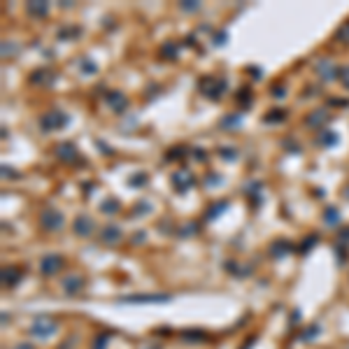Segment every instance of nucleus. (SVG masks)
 Instances as JSON below:
<instances>
[{"label":"nucleus","instance_id":"20e7f679","mask_svg":"<svg viewBox=\"0 0 349 349\" xmlns=\"http://www.w3.org/2000/svg\"><path fill=\"white\" fill-rule=\"evenodd\" d=\"M56 321L49 317H35V321L31 324L28 328V333H31L33 338H52L54 333H56Z\"/></svg>","mask_w":349,"mask_h":349},{"label":"nucleus","instance_id":"8fccbe9b","mask_svg":"<svg viewBox=\"0 0 349 349\" xmlns=\"http://www.w3.org/2000/svg\"><path fill=\"white\" fill-rule=\"evenodd\" d=\"M142 240H145V233H142V231H140V233H135V235H133V244L142 242Z\"/></svg>","mask_w":349,"mask_h":349},{"label":"nucleus","instance_id":"4c0bfd02","mask_svg":"<svg viewBox=\"0 0 349 349\" xmlns=\"http://www.w3.org/2000/svg\"><path fill=\"white\" fill-rule=\"evenodd\" d=\"M180 235H191V233H198V223H184V228H180Z\"/></svg>","mask_w":349,"mask_h":349},{"label":"nucleus","instance_id":"1a4fd4ad","mask_svg":"<svg viewBox=\"0 0 349 349\" xmlns=\"http://www.w3.org/2000/svg\"><path fill=\"white\" fill-rule=\"evenodd\" d=\"M170 300H172L170 294H135V296L121 298V303H142V305H147V303H170Z\"/></svg>","mask_w":349,"mask_h":349},{"label":"nucleus","instance_id":"49530a36","mask_svg":"<svg viewBox=\"0 0 349 349\" xmlns=\"http://www.w3.org/2000/svg\"><path fill=\"white\" fill-rule=\"evenodd\" d=\"M193 156H196L198 161H207V156L202 154V149H193Z\"/></svg>","mask_w":349,"mask_h":349},{"label":"nucleus","instance_id":"ea45409f","mask_svg":"<svg viewBox=\"0 0 349 349\" xmlns=\"http://www.w3.org/2000/svg\"><path fill=\"white\" fill-rule=\"evenodd\" d=\"M182 335H184V340H191V342H193V340H202L201 331H184Z\"/></svg>","mask_w":349,"mask_h":349},{"label":"nucleus","instance_id":"f257e3e1","mask_svg":"<svg viewBox=\"0 0 349 349\" xmlns=\"http://www.w3.org/2000/svg\"><path fill=\"white\" fill-rule=\"evenodd\" d=\"M226 89H228V82H226L223 77L205 74V77H201V82H198V91H201L205 98H210V100H221V95L226 93Z\"/></svg>","mask_w":349,"mask_h":349},{"label":"nucleus","instance_id":"9d476101","mask_svg":"<svg viewBox=\"0 0 349 349\" xmlns=\"http://www.w3.org/2000/svg\"><path fill=\"white\" fill-rule=\"evenodd\" d=\"M121 238H124V233H121V228L116 223H107L100 231V242L107 244V247H116V244L121 242Z\"/></svg>","mask_w":349,"mask_h":349},{"label":"nucleus","instance_id":"2eb2a0df","mask_svg":"<svg viewBox=\"0 0 349 349\" xmlns=\"http://www.w3.org/2000/svg\"><path fill=\"white\" fill-rule=\"evenodd\" d=\"M26 12L35 17V19H44L47 14H49V2H44V0H33L26 5Z\"/></svg>","mask_w":349,"mask_h":349},{"label":"nucleus","instance_id":"b1692460","mask_svg":"<svg viewBox=\"0 0 349 349\" xmlns=\"http://www.w3.org/2000/svg\"><path fill=\"white\" fill-rule=\"evenodd\" d=\"M286 110H270L268 114L263 116V124H282V121H286Z\"/></svg>","mask_w":349,"mask_h":349},{"label":"nucleus","instance_id":"f704fd0d","mask_svg":"<svg viewBox=\"0 0 349 349\" xmlns=\"http://www.w3.org/2000/svg\"><path fill=\"white\" fill-rule=\"evenodd\" d=\"M180 7L184 12H198L201 10V5H198V2H193V0H184V2H180Z\"/></svg>","mask_w":349,"mask_h":349},{"label":"nucleus","instance_id":"c03bdc74","mask_svg":"<svg viewBox=\"0 0 349 349\" xmlns=\"http://www.w3.org/2000/svg\"><path fill=\"white\" fill-rule=\"evenodd\" d=\"M105 342H107V335H98V340H95L93 349H105Z\"/></svg>","mask_w":349,"mask_h":349},{"label":"nucleus","instance_id":"3c124183","mask_svg":"<svg viewBox=\"0 0 349 349\" xmlns=\"http://www.w3.org/2000/svg\"><path fill=\"white\" fill-rule=\"evenodd\" d=\"M2 177H14V172H12V168H7V165H2Z\"/></svg>","mask_w":349,"mask_h":349},{"label":"nucleus","instance_id":"09e8293b","mask_svg":"<svg viewBox=\"0 0 349 349\" xmlns=\"http://www.w3.org/2000/svg\"><path fill=\"white\" fill-rule=\"evenodd\" d=\"M214 42L219 44V47H221V44H226V33H223V31L219 33V35H217V40H214Z\"/></svg>","mask_w":349,"mask_h":349},{"label":"nucleus","instance_id":"393cba45","mask_svg":"<svg viewBox=\"0 0 349 349\" xmlns=\"http://www.w3.org/2000/svg\"><path fill=\"white\" fill-rule=\"evenodd\" d=\"M261 189H263L261 182H249V184H244V193H247L249 198H254V202L261 201Z\"/></svg>","mask_w":349,"mask_h":349},{"label":"nucleus","instance_id":"7c9ffc66","mask_svg":"<svg viewBox=\"0 0 349 349\" xmlns=\"http://www.w3.org/2000/svg\"><path fill=\"white\" fill-rule=\"evenodd\" d=\"M314 242H319V235H317V233H312L310 238H305V240H303V247H300V252H303V254H305V252H310V249L314 247Z\"/></svg>","mask_w":349,"mask_h":349},{"label":"nucleus","instance_id":"ddd939ff","mask_svg":"<svg viewBox=\"0 0 349 349\" xmlns=\"http://www.w3.org/2000/svg\"><path fill=\"white\" fill-rule=\"evenodd\" d=\"M21 277H23V270L19 265H5L2 268V284L5 286H17L21 282Z\"/></svg>","mask_w":349,"mask_h":349},{"label":"nucleus","instance_id":"423d86ee","mask_svg":"<svg viewBox=\"0 0 349 349\" xmlns=\"http://www.w3.org/2000/svg\"><path fill=\"white\" fill-rule=\"evenodd\" d=\"M63 268H65V258L61 254H47L42 261H40V273H42L44 277L58 275Z\"/></svg>","mask_w":349,"mask_h":349},{"label":"nucleus","instance_id":"4468645a","mask_svg":"<svg viewBox=\"0 0 349 349\" xmlns=\"http://www.w3.org/2000/svg\"><path fill=\"white\" fill-rule=\"evenodd\" d=\"M84 289V277L82 275H68L63 279V291L68 296H74V294H79Z\"/></svg>","mask_w":349,"mask_h":349},{"label":"nucleus","instance_id":"39448f33","mask_svg":"<svg viewBox=\"0 0 349 349\" xmlns=\"http://www.w3.org/2000/svg\"><path fill=\"white\" fill-rule=\"evenodd\" d=\"M314 73H317V77L321 82L331 84V82H335L340 77V68L333 63L331 58H319L317 63H314Z\"/></svg>","mask_w":349,"mask_h":349},{"label":"nucleus","instance_id":"37998d69","mask_svg":"<svg viewBox=\"0 0 349 349\" xmlns=\"http://www.w3.org/2000/svg\"><path fill=\"white\" fill-rule=\"evenodd\" d=\"M95 145H98V149H100L103 154H107V156H112V154H114V151H112V149L107 147V145L103 142V140H95Z\"/></svg>","mask_w":349,"mask_h":349},{"label":"nucleus","instance_id":"c9c22d12","mask_svg":"<svg viewBox=\"0 0 349 349\" xmlns=\"http://www.w3.org/2000/svg\"><path fill=\"white\" fill-rule=\"evenodd\" d=\"M340 82H342V86L349 91V65H345V68H340Z\"/></svg>","mask_w":349,"mask_h":349},{"label":"nucleus","instance_id":"5701e85b","mask_svg":"<svg viewBox=\"0 0 349 349\" xmlns=\"http://www.w3.org/2000/svg\"><path fill=\"white\" fill-rule=\"evenodd\" d=\"M82 35V28L79 26H63L58 31V40H77Z\"/></svg>","mask_w":349,"mask_h":349},{"label":"nucleus","instance_id":"6e6d98bb","mask_svg":"<svg viewBox=\"0 0 349 349\" xmlns=\"http://www.w3.org/2000/svg\"><path fill=\"white\" fill-rule=\"evenodd\" d=\"M147 349H159V347H147Z\"/></svg>","mask_w":349,"mask_h":349},{"label":"nucleus","instance_id":"72a5a7b5","mask_svg":"<svg viewBox=\"0 0 349 349\" xmlns=\"http://www.w3.org/2000/svg\"><path fill=\"white\" fill-rule=\"evenodd\" d=\"M95 70H98V65L91 61V58H84L82 61V73H86V74H93Z\"/></svg>","mask_w":349,"mask_h":349},{"label":"nucleus","instance_id":"864d4df0","mask_svg":"<svg viewBox=\"0 0 349 349\" xmlns=\"http://www.w3.org/2000/svg\"><path fill=\"white\" fill-rule=\"evenodd\" d=\"M252 345H254V338H252V340H247V342H244V347H242V349H249V347H252Z\"/></svg>","mask_w":349,"mask_h":349},{"label":"nucleus","instance_id":"f3484780","mask_svg":"<svg viewBox=\"0 0 349 349\" xmlns=\"http://www.w3.org/2000/svg\"><path fill=\"white\" fill-rule=\"evenodd\" d=\"M294 252V247H291V242H286V240H277V242L270 244V256L273 258H282V256L291 254Z\"/></svg>","mask_w":349,"mask_h":349},{"label":"nucleus","instance_id":"2f4dec72","mask_svg":"<svg viewBox=\"0 0 349 349\" xmlns=\"http://www.w3.org/2000/svg\"><path fill=\"white\" fill-rule=\"evenodd\" d=\"M147 180L149 177L145 175V172H135V175L128 180V184H130V186H142V184H147Z\"/></svg>","mask_w":349,"mask_h":349},{"label":"nucleus","instance_id":"0eeeda50","mask_svg":"<svg viewBox=\"0 0 349 349\" xmlns=\"http://www.w3.org/2000/svg\"><path fill=\"white\" fill-rule=\"evenodd\" d=\"M196 184V177H193V172L186 168H180L172 172V186L180 191V193H186V191L191 189Z\"/></svg>","mask_w":349,"mask_h":349},{"label":"nucleus","instance_id":"de8ad7c7","mask_svg":"<svg viewBox=\"0 0 349 349\" xmlns=\"http://www.w3.org/2000/svg\"><path fill=\"white\" fill-rule=\"evenodd\" d=\"M219 182H221L219 175H207V184H219Z\"/></svg>","mask_w":349,"mask_h":349},{"label":"nucleus","instance_id":"f03ea898","mask_svg":"<svg viewBox=\"0 0 349 349\" xmlns=\"http://www.w3.org/2000/svg\"><path fill=\"white\" fill-rule=\"evenodd\" d=\"M40 226H42L44 231H49V233H56V231H61L65 226V217H63V212L61 210H56V207H44L42 212H40Z\"/></svg>","mask_w":349,"mask_h":349},{"label":"nucleus","instance_id":"412c9836","mask_svg":"<svg viewBox=\"0 0 349 349\" xmlns=\"http://www.w3.org/2000/svg\"><path fill=\"white\" fill-rule=\"evenodd\" d=\"M324 221H326V226H331V228H338V223H340V212H338V207L328 205L326 210H324Z\"/></svg>","mask_w":349,"mask_h":349},{"label":"nucleus","instance_id":"473e14b6","mask_svg":"<svg viewBox=\"0 0 349 349\" xmlns=\"http://www.w3.org/2000/svg\"><path fill=\"white\" fill-rule=\"evenodd\" d=\"M149 212H151V207H149V202L147 201H142V202H138V205H135V210H133V217H145V214H149Z\"/></svg>","mask_w":349,"mask_h":349},{"label":"nucleus","instance_id":"a211bd4d","mask_svg":"<svg viewBox=\"0 0 349 349\" xmlns=\"http://www.w3.org/2000/svg\"><path fill=\"white\" fill-rule=\"evenodd\" d=\"M235 100H238V105L242 107V110L252 107V103H254V93H252V89H249V86H240V89H238V95H235Z\"/></svg>","mask_w":349,"mask_h":349},{"label":"nucleus","instance_id":"79ce46f5","mask_svg":"<svg viewBox=\"0 0 349 349\" xmlns=\"http://www.w3.org/2000/svg\"><path fill=\"white\" fill-rule=\"evenodd\" d=\"M14 52H17V44H12V42H7V40H5V42H2V56L14 54Z\"/></svg>","mask_w":349,"mask_h":349},{"label":"nucleus","instance_id":"cd10ccee","mask_svg":"<svg viewBox=\"0 0 349 349\" xmlns=\"http://www.w3.org/2000/svg\"><path fill=\"white\" fill-rule=\"evenodd\" d=\"M240 124H242V114H226L219 121L221 128H235V126H240Z\"/></svg>","mask_w":349,"mask_h":349},{"label":"nucleus","instance_id":"a18cd8bd","mask_svg":"<svg viewBox=\"0 0 349 349\" xmlns=\"http://www.w3.org/2000/svg\"><path fill=\"white\" fill-rule=\"evenodd\" d=\"M314 333H319V326H312L310 331H305V333H303V340H314V338H312Z\"/></svg>","mask_w":349,"mask_h":349},{"label":"nucleus","instance_id":"c85d7f7f","mask_svg":"<svg viewBox=\"0 0 349 349\" xmlns=\"http://www.w3.org/2000/svg\"><path fill=\"white\" fill-rule=\"evenodd\" d=\"M217 154H219V159L228 161V163H231V161H238V156H240L235 147H219V151H217Z\"/></svg>","mask_w":349,"mask_h":349},{"label":"nucleus","instance_id":"e433bc0d","mask_svg":"<svg viewBox=\"0 0 349 349\" xmlns=\"http://www.w3.org/2000/svg\"><path fill=\"white\" fill-rule=\"evenodd\" d=\"M186 154H184V147H175V149H170V154H168V161H175V159H184Z\"/></svg>","mask_w":349,"mask_h":349},{"label":"nucleus","instance_id":"bb28decb","mask_svg":"<svg viewBox=\"0 0 349 349\" xmlns=\"http://www.w3.org/2000/svg\"><path fill=\"white\" fill-rule=\"evenodd\" d=\"M49 77H52V73H49L47 68H42V70H35V73L31 74V82L33 84H49V82H52Z\"/></svg>","mask_w":349,"mask_h":349},{"label":"nucleus","instance_id":"a19ab883","mask_svg":"<svg viewBox=\"0 0 349 349\" xmlns=\"http://www.w3.org/2000/svg\"><path fill=\"white\" fill-rule=\"evenodd\" d=\"M338 240L340 242H345V244H349V226H345V228H340L338 231Z\"/></svg>","mask_w":349,"mask_h":349},{"label":"nucleus","instance_id":"c756f323","mask_svg":"<svg viewBox=\"0 0 349 349\" xmlns=\"http://www.w3.org/2000/svg\"><path fill=\"white\" fill-rule=\"evenodd\" d=\"M335 40H338V42H349V19L335 31Z\"/></svg>","mask_w":349,"mask_h":349},{"label":"nucleus","instance_id":"a878e982","mask_svg":"<svg viewBox=\"0 0 349 349\" xmlns=\"http://www.w3.org/2000/svg\"><path fill=\"white\" fill-rule=\"evenodd\" d=\"M100 210L105 212V214H116V212L121 210V202H119V198H105V201L100 202Z\"/></svg>","mask_w":349,"mask_h":349},{"label":"nucleus","instance_id":"7ed1b4c3","mask_svg":"<svg viewBox=\"0 0 349 349\" xmlns=\"http://www.w3.org/2000/svg\"><path fill=\"white\" fill-rule=\"evenodd\" d=\"M68 114L61 112V110H52V112H47V114L40 116V128H42V133H54V130H61V128L68 126Z\"/></svg>","mask_w":349,"mask_h":349},{"label":"nucleus","instance_id":"5fc2aeb1","mask_svg":"<svg viewBox=\"0 0 349 349\" xmlns=\"http://www.w3.org/2000/svg\"><path fill=\"white\" fill-rule=\"evenodd\" d=\"M342 196H345V198H347V201H349V186H347V189H345V191H342Z\"/></svg>","mask_w":349,"mask_h":349},{"label":"nucleus","instance_id":"58836bf2","mask_svg":"<svg viewBox=\"0 0 349 349\" xmlns=\"http://www.w3.org/2000/svg\"><path fill=\"white\" fill-rule=\"evenodd\" d=\"M270 93L275 95V98H284V95H286V86L284 84H275L273 89H270Z\"/></svg>","mask_w":349,"mask_h":349},{"label":"nucleus","instance_id":"6e6552de","mask_svg":"<svg viewBox=\"0 0 349 349\" xmlns=\"http://www.w3.org/2000/svg\"><path fill=\"white\" fill-rule=\"evenodd\" d=\"M73 231H74V235H79V238H91L95 231V221L89 214H77L73 221Z\"/></svg>","mask_w":349,"mask_h":349},{"label":"nucleus","instance_id":"aec40b11","mask_svg":"<svg viewBox=\"0 0 349 349\" xmlns=\"http://www.w3.org/2000/svg\"><path fill=\"white\" fill-rule=\"evenodd\" d=\"M228 210V201H219V202H212L210 210L205 212V219L207 221H212V219H217L219 214H223V212Z\"/></svg>","mask_w":349,"mask_h":349},{"label":"nucleus","instance_id":"6ab92c4d","mask_svg":"<svg viewBox=\"0 0 349 349\" xmlns=\"http://www.w3.org/2000/svg\"><path fill=\"white\" fill-rule=\"evenodd\" d=\"M338 133H335V130H326V128H324V130H321V133H319V138H317V142H319V147H335V145H338Z\"/></svg>","mask_w":349,"mask_h":349},{"label":"nucleus","instance_id":"dca6fc26","mask_svg":"<svg viewBox=\"0 0 349 349\" xmlns=\"http://www.w3.org/2000/svg\"><path fill=\"white\" fill-rule=\"evenodd\" d=\"M326 121H328V112H326V110H314V112L305 119L307 128H321Z\"/></svg>","mask_w":349,"mask_h":349},{"label":"nucleus","instance_id":"f8f14e48","mask_svg":"<svg viewBox=\"0 0 349 349\" xmlns=\"http://www.w3.org/2000/svg\"><path fill=\"white\" fill-rule=\"evenodd\" d=\"M105 103L114 110L116 114H124L128 110V98L124 93H119V91H110V93L105 95Z\"/></svg>","mask_w":349,"mask_h":349},{"label":"nucleus","instance_id":"603ef678","mask_svg":"<svg viewBox=\"0 0 349 349\" xmlns=\"http://www.w3.org/2000/svg\"><path fill=\"white\" fill-rule=\"evenodd\" d=\"M12 349H33L31 345H28V342H21V345H14V347Z\"/></svg>","mask_w":349,"mask_h":349},{"label":"nucleus","instance_id":"4be33fe9","mask_svg":"<svg viewBox=\"0 0 349 349\" xmlns=\"http://www.w3.org/2000/svg\"><path fill=\"white\" fill-rule=\"evenodd\" d=\"M177 54H180V47L175 42H163L161 44V56L165 58V61H175L177 58Z\"/></svg>","mask_w":349,"mask_h":349},{"label":"nucleus","instance_id":"9b49d317","mask_svg":"<svg viewBox=\"0 0 349 349\" xmlns=\"http://www.w3.org/2000/svg\"><path fill=\"white\" fill-rule=\"evenodd\" d=\"M56 156L61 161H65V163L82 161V156H79V151H77V147H74L73 142H58V145H56Z\"/></svg>","mask_w":349,"mask_h":349}]
</instances>
